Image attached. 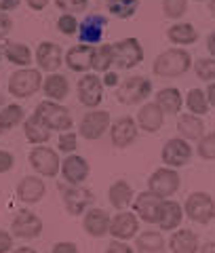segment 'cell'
Here are the masks:
<instances>
[{"label":"cell","mask_w":215,"mask_h":253,"mask_svg":"<svg viewBox=\"0 0 215 253\" xmlns=\"http://www.w3.org/2000/svg\"><path fill=\"white\" fill-rule=\"evenodd\" d=\"M194 66L192 55L181 46H173V49L163 51L152 63V72L158 78H179L184 76L190 68Z\"/></svg>","instance_id":"obj_1"},{"label":"cell","mask_w":215,"mask_h":253,"mask_svg":"<svg viewBox=\"0 0 215 253\" xmlns=\"http://www.w3.org/2000/svg\"><path fill=\"white\" fill-rule=\"evenodd\" d=\"M43 72L38 68H19L9 78V93L17 99H28L43 89Z\"/></svg>","instance_id":"obj_2"},{"label":"cell","mask_w":215,"mask_h":253,"mask_svg":"<svg viewBox=\"0 0 215 253\" xmlns=\"http://www.w3.org/2000/svg\"><path fill=\"white\" fill-rule=\"evenodd\" d=\"M34 114L41 118V121L49 126L51 131H72V126H74V118H72L70 110L59 104V101H51V99H44L41 104L36 106Z\"/></svg>","instance_id":"obj_3"},{"label":"cell","mask_w":215,"mask_h":253,"mask_svg":"<svg viewBox=\"0 0 215 253\" xmlns=\"http://www.w3.org/2000/svg\"><path fill=\"white\" fill-rule=\"evenodd\" d=\"M152 93V81L146 76H127L116 86V99L125 106H139Z\"/></svg>","instance_id":"obj_4"},{"label":"cell","mask_w":215,"mask_h":253,"mask_svg":"<svg viewBox=\"0 0 215 253\" xmlns=\"http://www.w3.org/2000/svg\"><path fill=\"white\" fill-rule=\"evenodd\" d=\"M28 161L41 177H57L61 171V158L57 154V150H53L49 146H34L30 150Z\"/></svg>","instance_id":"obj_5"},{"label":"cell","mask_w":215,"mask_h":253,"mask_svg":"<svg viewBox=\"0 0 215 253\" xmlns=\"http://www.w3.org/2000/svg\"><path fill=\"white\" fill-rule=\"evenodd\" d=\"M184 213L194 224H211L215 219V201L209 192H192L184 203Z\"/></svg>","instance_id":"obj_6"},{"label":"cell","mask_w":215,"mask_h":253,"mask_svg":"<svg viewBox=\"0 0 215 253\" xmlns=\"http://www.w3.org/2000/svg\"><path fill=\"white\" fill-rule=\"evenodd\" d=\"M179 188H181V177H179L177 169L161 167L148 177V190L163 201L171 199L173 194H177Z\"/></svg>","instance_id":"obj_7"},{"label":"cell","mask_w":215,"mask_h":253,"mask_svg":"<svg viewBox=\"0 0 215 253\" xmlns=\"http://www.w3.org/2000/svg\"><path fill=\"white\" fill-rule=\"evenodd\" d=\"M110 125H112V114H110L108 110H89V112L81 118L78 133H81L83 139L95 141V139H101L106 135V131H110Z\"/></svg>","instance_id":"obj_8"},{"label":"cell","mask_w":215,"mask_h":253,"mask_svg":"<svg viewBox=\"0 0 215 253\" xmlns=\"http://www.w3.org/2000/svg\"><path fill=\"white\" fill-rule=\"evenodd\" d=\"M114 46V66L118 70H133L143 61V46L137 38H123Z\"/></svg>","instance_id":"obj_9"},{"label":"cell","mask_w":215,"mask_h":253,"mask_svg":"<svg viewBox=\"0 0 215 253\" xmlns=\"http://www.w3.org/2000/svg\"><path fill=\"white\" fill-rule=\"evenodd\" d=\"M192 154H194L192 146L188 144V139L179 137V135L167 139L165 146H163V152H161L165 167H171V169L186 167L190 163V158H192Z\"/></svg>","instance_id":"obj_10"},{"label":"cell","mask_w":215,"mask_h":253,"mask_svg":"<svg viewBox=\"0 0 215 253\" xmlns=\"http://www.w3.org/2000/svg\"><path fill=\"white\" fill-rule=\"evenodd\" d=\"M61 199L70 215H85L86 209L93 207L95 194L85 186H66L61 188Z\"/></svg>","instance_id":"obj_11"},{"label":"cell","mask_w":215,"mask_h":253,"mask_svg":"<svg viewBox=\"0 0 215 253\" xmlns=\"http://www.w3.org/2000/svg\"><path fill=\"white\" fill-rule=\"evenodd\" d=\"M133 213L139 217V221H146V224H156L161 219V209H163V199H158L156 194H152L150 190L146 192L135 194L133 199Z\"/></svg>","instance_id":"obj_12"},{"label":"cell","mask_w":215,"mask_h":253,"mask_svg":"<svg viewBox=\"0 0 215 253\" xmlns=\"http://www.w3.org/2000/svg\"><path fill=\"white\" fill-rule=\"evenodd\" d=\"M61 177L66 181L68 186H83L86 179H89V173H91V167H89V161L81 154H68L66 158L61 161Z\"/></svg>","instance_id":"obj_13"},{"label":"cell","mask_w":215,"mask_h":253,"mask_svg":"<svg viewBox=\"0 0 215 253\" xmlns=\"http://www.w3.org/2000/svg\"><path fill=\"white\" fill-rule=\"evenodd\" d=\"M103 89H106V86L101 83V76L86 72L85 76H81V81H78V101H81L85 108L95 110L103 101Z\"/></svg>","instance_id":"obj_14"},{"label":"cell","mask_w":215,"mask_h":253,"mask_svg":"<svg viewBox=\"0 0 215 253\" xmlns=\"http://www.w3.org/2000/svg\"><path fill=\"white\" fill-rule=\"evenodd\" d=\"M43 219L36 215L34 211H19L17 215L13 217V224H11V232L13 236L23 241H32V239H38L43 234Z\"/></svg>","instance_id":"obj_15"},{"label":"cell","mask_w":215,"mask_h":253,"mask_svg":"<svg viewBox=\"0 0 215 253\" xmlns=\"http://www.w3.org/2000/svg\"><path fill=\"white\" fill-rule=\"evenodd\" d=\"M63 49L57 44V42H51V41H44L38 44V49L34 53V59L38 63V70L41 72H57V70L63 66Z\"/></svg>","instance_id":"obj_16"},{"label":"cell","mask_w":215,"mask_h":253,"mask_svg":"<svg viewBox=\"0 0 215 253\" xmlns=\"http://www.w3.org/2000/svg\"><path fill=\"white\" fill-rule=\"evenodd\" d=\"M110 234L116 241H131L139 234V217L133 211H118L110 221Z\"/></svg>","instance_id":"obj_17"},{"label":"cell","mask_w":215,"mask_h":253,"mask_svg":"<svg viewBox=\"0 0 215 253\" xmlns=\"http://www.w3.org/2000/svg\"><path fill=\"white\" fill-rule=\"evenodd\" d=\"M137 133H139L137 121L131 116H121L110 125V139H112L114 148H129L137 139Z\"/></svg>","instance_id":"obj_18"},{"label":"cell","mask_w":215,"mask_h":253,"mask_svg":"<svg viewBox=\"0 0 215 253\" xmlns=\"http://www.w3.org/2000/svg\"><path fill=\"white\" fill-rule=\"evenodd\" d=\"M108 26V19L99 13H93L89 17H85L78 26V41L83 44H91V46H97V42H101L103 38V32H106Z\"/></svg>","instance_id":"obj_19"},{"label":"cell","mask_w":215,"mask_h":253,"mask_svg":"<svg viewBox=\"0 0 215 253\" xmlns=\"http://www.w3.org/2000/svg\"><path fill=\"white\" fill-rule=\"evenodd\" d=\"M93 51H95V46L83 44V42L70 46V49L66 51V57H63L68 70H72V72H78V74H81V72L86 74L89 70H93Z\"/></svg>","instance_id":"obj_20"},{"label":"cell","mask_w":215,"mask_h":253,"mask_svg":"<svg viewBox=\"0 0 215 253\" xmlns=\"http://www.w3.org/2000/svg\"><path fill=\"white\" fill-rule=\"evenodd\" d=\"M110 221H112V217H110L108 211L99 207H91L83 215V228L93 239H101V236L110 234Z\"/></svg>","instance_id":"obj_21"},{"label":"cell","mask_w":215,"mask_h":253,"mask_svg":"<svg viewBox=\"0 0 215 253\" xmlns=\"http://www.w3.org/2000/svg\"><path fill=\"white\" fill-rule=\"evenodd\" d=\"M135 121H137V126L141 131L158 133L161 131V126H163V123H165V112L158 108L156 101H146V104H141Z\"/></svg>","instance_id":"obj_22"},{"label":"cell","mask_w":215,"mask_h":253,"mask_svg":"<svg viewBox=\"0 0 215 253\" xmlns=\"http://www.w3.org/2000/svg\"><path fill=\"white\" fill-rule=\"evenodd\" d=\"M44 194H46V184L43 181V177L28 175L17 184V199L26 205L41 203L44 199Z\"/></svg>","instance_id":"obj_23"},{"label":"cell","mask_w":215,"mask_h":253,"mask_svg":"<svg viewBox=\"0 0 215 253\" xmlns=\"http://www.w3.org/2000/svg\"><path fill=\"white\" fill-rule=\"evenodd\" d=\"M184 207L177 201L165 199L163 201V209H161V219H158V228L165 232H173L181 226V219H184Z\"/></svg>","instance_id":"obj_24"},{"label":"cell","mask_w":215,"mask_h":253,"mask_svg":"<svg viewBox=\"0 0 215 253\" xmlns=\"http://www.w3.org/2000/svg\"><path fill=\"white\" fill-rule=\"evenodd\" d=\"M169 251L171 253H198V234L188 228H177L173 230L171 239H169Z\"/></svg>","instance_id":"obj_25"},{"label":"cell","mask_w":215,"mask_h":253,"mask_svg":"<svg viewBox=\"0 0 215 253\" xmlns=\"http://www.w3.org/2000/svg\"><path fill=\"white\" fill-rule=\"evenodd\" d=\"M135 199V192H133V186L125 179H116L112 186L108 188V201L110 205L116 209V211H125L133 205Z\"/></svg>","instance_id":"obj_26"},{"label":"cell","mask_w":215,"mask_h":253,"mask_svg":"<svg viewBox=\"0 0 215 253\" xmlns=\"http://www.w3.org/2000/svg\"><path fill=\"white\" fill-rule=\"evenodd\" d=\"M43 93H44V97L46 99H51V101H61L68 97V93H70V83H68V78L63 76V74H57V72H53L49 74L43 81Z\"/></svg>","instance_id":"obj_27"},{"label":"cell","mask_w":215,"mask_h":253,"mask_svg":"<svg viewBox=\"0 0 215 253\" xmlns=\"http://www.w3.org/2000/svg\"><path fill=\"white\" fill-rule=\"evenodd\" d=\"M177 133L179 137H184L188 141H198L205 135V123H203V116H196V114H181L177 118Z\"/></svg>","instance_id":"obj_28"},{"label":"cell","mask_w":215,"mask_h":253,"mask_svg":"<svg viewBox=\"0 0 215 253\" xmlns=\"http://www.w3.org/2000/svg\"><path fill=\"white\" fill-rule=\"evenodd\" d=\"M167 41L173 42L175 46L194 44L198 41V30L192 26V23L177 21V23H173V26H169V30H167Z\"/></svg>","instance_id":"obj_29"},{"label":"cell","mask_w":215,"mask_h":253,"mask_svg":"<svg viewBox=\"0 0 215 253\" xmlns=\"http://www.w3.org/2000/svg\"><path fill=\"white\" fill-rule=\"evenodd\" d=\"M23 135L30 144H36V146H43V144H49L51 139V129L46 126L41 118L36 114H32L30 118L23 121Z\"/></svg>","instance_id":"obj_30"},{"label":"cell","mask_w":215,"mask_h":253,"mask_svg":"<svg viewBox=\"0 0 215 253\" xmlns=\"http://www.w3.org/2000/svg\"><path fill=\"white\" fill-rule=\"evenodd\" d=\"M154 101H156L158 108H161L165 114L175 116V114H179L181 104H184V97H181L179 89H175V86H165V89H161L156 93Z\"/></svg>","instance_id":"obj_31"},{"label":"cell","mask_w":215,"mask_h":253,"mask_svg":"<svg viewBox=\"0 0 215 253\" xmlns=\"http://www.w3.org/2000/svg\"><path fill=\"white\" fill-rule=\"evenodd\" d=\"M2 55H4V59H9L13 66H19V68H30L32 59H34L32 49L23 42H6L2 46Z\"/></svg>","instance_id":"obj_32"},{"label":"cell","mask_w":215,"mask_h":253,"mask_svg":"<svg viewBox=\"0 0 215 253\" xmlns=\"http://www.w3.org/2000/svg\"><path fill=\"white\" fill-rule=\"evenodd\" d=\"M135 247H137L139 253H165V239L161 232L146 230V232L137 234Z\"/></svg>","instance_id":"obj_33"},{"label":"cell","mask_w":215,"mask_h":253,"mask_svg":"<svg viewBox=\"0 0 215 253\" xmlns=\"http://www.w3.org/2000/svg\"><path fill=\"white\" fill-rule=\"evenodd\" d=\"M23 121H26V112L19 104H9L0 110V131L2 133L23 125Z\"/></svg>","instance_id":"obj_34"},{"label":"cell","mask_w":215,"mask_h":253,"mask_svg":"<svg viewBox=\"0 0 215 253\" xmlns=\"http://www.w3.org/2000/svg\"><path fill=\"white\" fill-rule=\"evenodd\" d=\"M114 66V46L112 44H97L93 51V70L106 74Z\"/></svg>","instance_id":"obj_35"},{"label":"cell","mask_w":215,"mask_h":253,"mask_svg":"<svg viewBox=\"0 0 215 253\" xmlns=\"http://www.w3.org/2000/svg\"><path fill=\"white\" fill-rule=\"evenodd\" d=\"M106 9L116 19H131L139 9V0H106Z\"/></svg>","instance_id":"obj_36"},{"label":"cell","mask_w":215,"mask_h":253,"mask_svg":"<svg viewBox=\"0 0 215 253\" xmlns=\"http://www.w3.org/2000/svg\"><path fill=\"white\" fill-rule=\"evenodd\" d=\"M186 108L190 110V114H196V116H205L209 112V99H207V93L201 89H190L186 95Z\"/></svg>","instance_id":"obj_37"},{"label":"cell","mask_w":215,"mask_h":253,"mask_svg":"<svg viewBox=\"0 0 215 253\" xmlns=\"http://www.w3.org/2000/svg\"><path fill=\"white\" fill-rule=\"evenodd\" d=\"M194 74L205 83H215V57H201L194 61Z\"/></svg>","instance_id":"obj_38"},{"label":"cell","mask_w":215,"mask_h":253,"mask_svg":"<svg viewBox=\"0 0 215 253\" xmlns=\"http://www.w3.org/2000/svg\"><path fill=\"white\" fill-rule=\"evenodd\" d=\"M188 11V0H163V13L165 17H169L173 21L181 19Z\"/></svg>","instance_id":"obj_39"},{"label":"cell","mask_w":215,"mask_h":253,"mask_svg":"<svg viewBox=\"0 0 215 253\" xmlns=\"http://www.w3.org/2000/svg\"><path fill=\"white\" fill-rule=\"evenodd\" d=\"M196 154L201 156L203 161H215V131L205 133V135L198 139Z\"/></svg>","instance_id":"obj_40"},{"label":"cell","mask_w":215,"mask_h":253,"mask_svg":"<svg viewBox=\"0 0 215 253\" xmlns=\"http://www.w3.org/2000/svg\"><path fill=\"white\" fill-rule=\"evenodd\" d=\"M78 26H81V21H78L76 15H72V13H61V17L57 19V30L63 36H76Z\"/></svg>","instance_id":"obj_41"},{"label":"cell","mask_w":215,"mask_h":253,"mask_svg":"<svg viewBox=\"0 0 215 253\" xmlns=\"http://www.w3.org/2000/svg\"><path fill=\"white\" fill-rule=\"evenodd\" d=\"M78 148V135L74 131H63L59 133V141H57V150L63 154H74Z\"/></svg>","instance_id":"obj_42"},{"label":"cell","mask_w":215,"mask_h":253,"mask_svg":"<svg viewBox=\"0 0 215 253\" xmlns=\"http://www.w3.org/2000/svg\"><path fill=\"white\" fill-rule=\"evenodd\" d=\"M57 9H61V13H83L86 6H89V0H55Z\"/></svg>","instance_id":"obj_43"},{"label":"cell","mask_w":215,"mask_h":253,"mask_svg":"<svg viewBox=\"0 0 215 253\" xmlns=\"http://www.w3.org/2000/svg\"><path fill=\"white\" fill-rule=\"evenodd\" d=\"M15 167V156L9 150H0V175L2 173H9Z\"/></svg>","instance_id":"obj_44"},{"label":"cell","mask_w":215,"mask_h":253,"mask_svg":"<svg viewBox=\"0 0 215 253\" xmlns=\"http://www.w3.org/2000/svg\"><path fill=\"white\" fill-rule=\"evenodd\" d=\"M106 253H135L131 245H127V241H116L112 239V243L106 247Z\"/></svg>","instance_id":"obj_45"},{"label":"cell","mask_w":215,"mask_h":253,"mask_svg":"<svg viewBox=\"0 0 215 253\" xmlns=\"http://www.w3.org/2000/svg\"><path fill=\"white\" fill-rule=\"evenodd\" d=\"M51 253H81L78 251V245L76 243H70V241H61V243H55Z\"/></svg>","instance_id":"obj_46"},{"label":"cell","mask_w":215,"mask_h":253,"mask_svg":"<svg viewBox=\"0 0 215 253\" xmlns=\"http://www.w3.org/2000/svg\"><path fill=\"white\" fill-rule=\"evenodd\" d=\"M13 30V19L9 17V13L0 11V41L9 36V32Z\"/></svg>","instance_id":"obj_47"},{"label":"cell","mask_w":215,"mask_h":253,"mask_svg":"<svg viewBox=\"0 0 215 253\" xmlns=\"http://www.w3.org/2000/svg\"><path fill=\"white\" fill-rule=\"evenodd\" d=\"M11 251H13V234L0 230V253H11Z\"/></svg>","instance_id":"obj_48"},{"label":"cell","mask_w":215,"mask_h":253,"mask_svg":"<svg viewBox=\"0 0 215 253\" xmlns=\"http://www.w3.org/2000/svg\"><path fill=\"white\" fill-rule=\"evenodd\" d=\"M101 83H103V86L116 89V86L121 84V78H118V74H116V72H112V70H110V72H106V74L101 76Z\"/></svg>","instance_id":"obj_49"},{"label":"cell","mask_w":215,"mask_h":253,"mask_svg":"<svg viewBox=\"0 0 215 253\" xmlns=\"http://www.w3.org/2000/svg\"><path fill=\"white\" fill-rule=\"evenodd\" d=\"M19 4H21V0H0V11H2V13H9V11L17 9Z\"/></svg>","instance_id":"obj_50"},{"label":"cell","mask_w":215,"mask_h":253,"mask_svg":"<svg viewBox=\"0 0 215 253\" xmlns=\"http://www.w3.org/2000/svg\"><path fill=\"white\" fill-rule=\"evenodd\" d=\"M26 2H28V6L32 11H43V9H46L49 0H26Z\"/></svg>","instance_id":"obj_51"},{"label":"cell","mask_w":215,"mask_h":253,"mask_svg":"<svg viewBox=\"0 0 215 253\" xmlns=\"http://www.w3.org/2000/svg\"><path fill=\"white\" fill-rule=\"evenodd\" d=\"M205 93H207V99H209V106L215 108V83H209Z\"/></svg>","instance_id":"obj_52"},{"label":"cell","mask_w":215,"mask_h":253,"mask_svg":"<svg viewBox=\"0 0 215 253\" xmlns=\"http://www.w3.org/2000/svg\"><path fill=\"white\" fill-rule=\"evenodd\" d=\"M207 51H209L211 57H215V32L207 36Z\"/></svg>","instance_id":"obj_53"},{"label":"cell","mask_w":215,"mask_h":253,"mask_svg":"<svg viewBox=\"0 0 215 253\" xmlns=\"http://www.w3.org/2000/svg\"><path fill=\"white\" fill-rule=\"evenodd\" d=\"M198 253H215V243H213V241H211V243H205Z\"/></svg>","instance_id":"obj_54"},{"label":"cell","mask_w":215,"mask_h":253,"mask_svg":"<svg viewBox=\"0 0 215 253\" xmlns=\"http://www.w3.org/2000/svg\"><path fill=\"white\" fill-rule=\"evenodd\" d=\"M11 253H36L34 247H17V249H13Z\"/></svg>","instance_id":"obj_55"},{"label":"cell","mask_w":215,"mask_h":253,"mask_svg":"<svg viewBox=\"0 0 215 253\" xmlns=\"http://www.w3.org/2000/svg\"><path fill=\"white\" fill-rule=\"evenodd\" d=\"M209 13L215 17V0H209Z\"/></svg>","instance_id":"obj_56"},{"label":"cell","mask_w":215,"mask_h":253,"mask_svg":"<svg viewBox=\"0 0 215 253\" xmlns=\"http://www.w3.org/2000/svg\"><path fill=\"white\" fill-rule=\"evenodd\" d=\"M0 106H4V95L0 93Z\"/></svg>","instance_id":"obj_57"},{"label":"cell","mask_w":215,"mask_h":253,"mask_svg":"<svg viewBox=\"0 0 215 253\" xmlns=\"http://www.w3.org/2000/svg\"><path fill=\"white\" fill-rule=\"evenodd\" d=\"M194 2H209V0H194Z\"/></svg>","instance_id":"obj_58"},{"label":"cell","mask_w":215,"mask_h":253,"mask_svg":"<svg viewBox=\"0 0 215 253\" xmlns=\"http://www.w3.org/2000/svg\"><path fill=\"white\" fill-rule=\"evenodd\" d=\"M2 57H4V55H2V51H0V59H2Z\"/></svg>","instance_id":"obj_59"},{"label":"cell","mask_w":215,"mask_h":253,"mask_svg":"<svg viewBox=\"0 0 215 253\" xmlns=\"http://www.w3.org/2000/svg\"><path fill=\"white\" fill-rule=\"evenodd\" d=\"M0 133H2V131H0Z\"/></svg>","instance_id":"obj_60"}]
</instances>
